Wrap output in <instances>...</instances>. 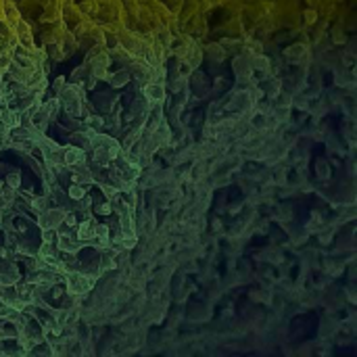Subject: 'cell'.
Instances as JSON below:
<instances>
[{
    "instance_id": "52a82bcc",
    "label": "cell",
    "mask_w": 357,
    "mask_h": 357,
    "mask_svg": "<svg viewBox=\"0 0 357 357\" xmlns=\"http://www.w3.org/2000/svg\"><path fill=\"white\" fill-rule=\"evenodd\" d=\"M280 90H282L280 82H278V80H271V82H268V86H266V94L271 98V96H278V94H280Z\"/></svg>"
},
{
    "instance_id": "8992f818",
    "label": "cell",
    "mask_w": 357,
    "mask_h": 357,
    "mask_svg": "<svg viewBox=\"0 0 357 357\" xmlns=\"http://www.w3.org/2000/svg\"><path fill=\"white\" fill-rule=\"evenodd\" d=\"M128 80H130V73L128 71H117V73L111 77V84H113V86H126Z\"/></svg>"
},
{
    "instance_id": "ba28073f",
    "label": "cell",
    "mask_w": 357,
    "mask_h": 357,
    "mask_svg": "<svg viewBox=\"0 0 357 357\" xmlns=\"http://www.w3.org/2000/svg\"><path fill=\"white\" fill-rule=\"evenodd\" d=\"M84 195H86V190L82 188V184H73L71 188H69V197H71L73 201H80V199H84Z\"/></svg>"
},
{
    "instance_id": "6da1fadb",
    "label": "cell",
    "mask_w": 357,
    "mask_h": 357,
    "mask_svg": "<svg viewBox=\"0 0 357 357\" xmlns=\"http://www.w3.org/2000/svg\"><path fill=\"white\" fill-rule=\"evenodd\" d=\"M63 220H65V213L61 211V209H48V211H44L40 217V226L44 230H52V228L61 226Z\"/></svg>"
},
{
    "instance_id": "3957f363",
    "label": "cell",
    "mask_w": 357,
    "mask_h": 357,
    "mask_svg": "<svg viewBox=\"0 0 357 357\" xmlns=\"http://www.w3.org/2000/svg\"><path fill=\"white\" fill-rule=\"evenodd\" d=\"M144 96L153 100V103H163L165 100V86H163L161 82H151L144 86Z\"/></svg>"
},
{
    "instance_id": "9c48e42d",
    "label": "cell",
    "mask_w": 357,
    "mask_h": 357,
    "mask_svg": "<svg viewBox=\"0 0 357 357\" xmlns=\"http://www.w3.org/2000/svg\"><path fill=\"white\" fill-rule=\"evenodd\" d=\"M19 182H21V176L15 172V174H9L6 176V186H9L11 190H15V188H19Z\"/></svg>"
},
{
    "instance_id": "7a4b0ae2",
    "label": "cell",
    "mask_w": 357,
    "mask_h": 357,
    "mask_svg": "<svg viewBox=\"0 0 357 357\" xmlns=\"http://www.w3.org/2000/svg\"><path fill=\"white\" fill-rule=\"evenodd\" d=\"M63 163L69 169H73L75 165L84 163V151L77 149V146H65L63 149Z\"/></svg>"
},
{
    "instance_id": "4fadbf2b",
    "label": "cell",
    "mask_w": 357,
    "mask_h": 357,
    "mask_svg": "<svg viewBox=\"0 0 357 357\" xmlns=\"http://www.w3.org/2000/svg\"><path fill=\"white\" fill-rule=\"evenodd\" d=\"M98 211L103 213V215H109V213H111V205H107V203H105V205H100Z\"/></svg>"
},
{
    "instance_id": "30bf717a",
    "label": "cell",
    "mask_w": 357,
    "mask_h": 357,
    "mask_svg": "<svg viewBox=\"0 0 357 357\" xmlns=\"http://www.w3.org/2000/svg\"><path fill=\"white\" fill-rule=\"evenodd\" d=\"M46 203H48V199H46V197L36 199V201H34V209H36V211H44V209H46Z\"/></svg>"
},
{
    "instance_id": "8fae6325",
    "label": "cell",
    "mask_w": 357,
    "mask_h": 357,
    "mask_svg": "<svg viewBox=\"0 0 357 357\" xmlns=\"http://www.w3.org/2000/svg\"><path fill=\"white\" fill-rule=\"evenodd\" d=\"M209 57H213V59H217V61H222L223 57H226V52H223V50H220V48H217V46H213V48H211V52H209Z\"/></svg>"
},
{
    "instance_id": "277c9868",
    "label": "cell",
    "mask_w": 357,
    "mask_h": 357,
    "mask_svg": "<svg viewBox=\"0 0 357 357\" xmlns=\"http://www.w3.org/2000/svg\"><path fill=\"white\" fill-rule=\"evenodd\" d=\"M234 71L240 80H246L251 73H253V67H251V59L249 57H240V59H234Z\"/></svg>"
},
{
    "instance_id": "5bb4252c",
    "label": "cell",
    "mask_w": 357,
    "mask_h": 357,
    "mask_svg": "<svg viewBox=\"0 0 357 357\" xmlns=\"http://www.w3.org/2000/svg\"><path fill=\"white\" fill-rule=\"evenodd\" d=\"M0 223H2V217H0Z\"/></svg>"
},
{
    "instance_id": "7c38bea8",
    "label": "cell",
    "mask_w": 357,
    "mask_h": 357,
    "mask_svg": "<svg viewBox=\"0 0 357 357\" xmlns=\"http://www.w3.org/2000/svg\"><path fill=\"white\" fill-rule=\"evenodd\" d=\"M52 88H54V92H61L65 88V77H57L54 80V84H52Z\"/></svg>"
},
{
    "instance_id": "5b68a950",
    "label": "cell",
    "mask_w": 357,
    "mask_h": 357,
    "mask_svg": "<svg viewBox=\"0 0 357 357\" xmlns=\"http://www.w3.org/2000/svg\"><path fill=\"white\" fill-rule=\"evenodd\" d=\"M94 228H96V223L94 222H84L82 226H80V230H77V238L80 240H84V243H88V240H94Z\"/></svg>"
}]
</instances>
